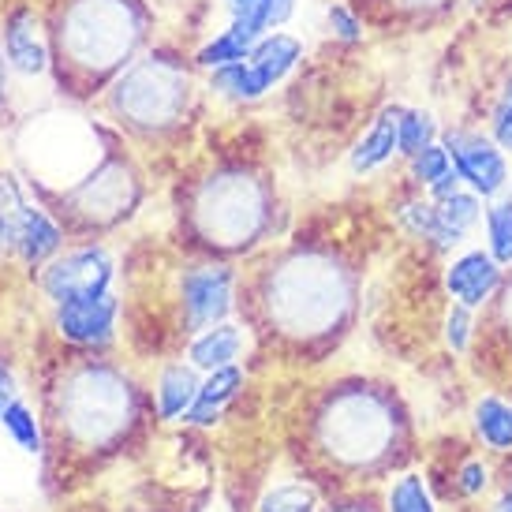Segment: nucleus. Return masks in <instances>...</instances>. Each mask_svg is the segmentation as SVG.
I'll return each mask as SVG.
<instances>
[{
	"instance_id": "nucleus-11",
	"label": "nucleus",
	"mask_w": 512,
	"mask_h": 512,
	"mask_svg": "<svg viewBox=\"0 0 512 512\" xmlns=\"http://www.w3.org/2000/svg\"><path fill=\"white\" fill-rule=\"evenodd\" d=\"M45 296L53 303H68L79 296H101L113 292V255L105 247H83L57 258L42 277Z\"/></svg>"
},
{
	"instance_id": "nucleus-26",
	"label": "nucleus",
	"mask_w": 512,
	"mask_h": 512,
	"mask_svg": "<svg viewBox=\"0 0 512 512\" xmlns=\"http://www.w3.org/2000/svg\"><path fill=\"white\" fill-rule=\"evenodd\" d=\"M397 135H400V154L415 157L419 150H423V146L434 143V135H438V124H434V116L423 113V109H400Z\"/></svg>"
},
{
	"instance_id": "nucleus-34",
	"label": "nucleus",
	"mask_w": 512,
	"mask_h": 512,
	"mask_svg": "<svg viewBox=\"0 0 512 512\" xmlns=\"http://www.w3.org/2000/svg\"><path fill=\"white\" fill-rule=\"evenodd\" d=\"M329 27H333V34H337L341 42H348V45L363 38V23H359L356 15L348 12L344 4H333V8H329Z\"/></svg>"
},
{
	"instance_id": "nucleus-39",
	"label": "nucleus",
	"mask_w": 512,
	"mask_h": 512,
	"mask_svg": "<svg viewBox=\"0 0 512 512\" xmlns=\"http://www.w3.org/2000/svg\"><path fill=\"white\" fill-rule=\"evenodd\" d=\"M4 79H8V60L0 57V94H4Z\"/></svg>"
},
{
	"instance_id": "nucleus-36",
	"label": "nucleus",
	"mask_w": 512,
	"mask_h": 512,
	"mask_svg": "<svg viewBox=\"0 0 512 512\" xmlns=\"http://www.w3.org/2000/svg\"><path fill=\"white\" fill-rule=\"evenodd\" d=\"M460 486H464V494H479L486 486V468L483 464H468V468L460 471Z\"/></svg>"
},
{
	"instance_id": "nucleus-16",
	"label": "nucleus",
	"mask_w": 512,
	"mask_h": 512,
	"mask_svg": "<svg viewBox=\"0 0 512 512\" xmlns=\"http://www.w3.org/2000/svg\"><path fill=\"white\" fill-rule=\"evenodd\" d=\"M445 285L453 292V299H460L464 307H479L483 299H490L501 285V262L486 251H471V255L456 258L449 273H445Z\"/></svg>"
},
{
	"instance_id": "nucleus-12",
	"label": "nucleus",
	"mask_w": 512,
	"mask_h": 512,
	"mask_svg": "<svg viewBox=\"0 0 512 512\" xmlns=\"http://www.w3.org/2000/svg\"><path fill=\"white\" fill-rule=\"evenodd\" d=\"M441 146L449 150L453 169L460 172V180H464L475 195L494 199L501 187L509 184V169H505V157H501L494 139L475 135V131H449Z\"/></svg>"
},
{
	"instance_id": "nucleus-21",
	"label": "nucleus",
	"mask_w": 512,
	"mask_h": 512,
	"mask_svg": "<svg viewBox=\"0 0 512 512\" xmlns=\"http://www.w3.org/2000/svg\"><path fill=\"white\" fill-rule=\"evenodd\" d=\"M438 206V247H453L460 243V236L479 221V195L475 191H453L449 199L434 202Z\"/></svg>"
},
{
	"instance_id": "nucleus-22",
	"label": "nucleus",
	"mask_w": 512,
	"mask_h": 512,
	"mask_svg": "<svg viewBox=\"0 0 512 512\" xmlns=\"http://www.w3.org/2000/svg\"><path fill=\"white\" fill-rule=\"evenodd\" d=\"M199 397V378L191 367H169L161 374L157 385V412L161 419H176V415L191 412V404Z\"/></svg>"
},
{
	"instance_id": "nucleus-23",
	"label": "nucleus",
	"mask_w": 512,
	"mask_h": 512,
	"mask_svg": "<svg viewBox=\"0 0 512 512\" xmlns=\"http://www.w3.org/2000/svg\"><path fill=\"white\" fill-rule=\"evenodd\" d=\"M475 427L486 445L494 449H512V404L498 397H483L475 408Z\"/></svg>"
},
{
	"instance_id": "nucleus-9",
	"label": "nucleus",
	"mask_w": 512,
	"mask_h": 512,
	"mask_svg": "<svg viewBox=\"0 0 512 512\" xmlns=\"http://www.w3.org/2000/svg\"><path fill=\"white\" fill-rule=\"evenodd\" d=\"M228 8V27L217 34L214 42H206L199 49L202 68H225L236 60H247L273 27L288 23V15L296 8V0H225Z\"/></svg>"
},
{
	"instance_id": "nucleus-28",
	"label": "nucleus",
	"mask_w": 512,
	"mask_h": 512,
	"mask_svg": "<svg viewBox=\"0 0 512 512\" xmlns=\"http://www.w3.org/2000/svg\"><path fill=\"white\" fill-rule=\"evenodd\" d=\"M258 512H314V494L307 486H273L266 498L258 501Z\"/></svg>"
},
{
	"instance_id": "nucleus-3",
	"label": "nucleus",
	"mask_w": 512,
	"mask_h": 512,
	"mask_svg": "<svg viewBox=\"0 0 512 512\" xmlns=\"http://www.w3.org/2000/svg\"><path fill=\"white\" fill-rule=\"evenodd\" d=\"M191 217L210 247L240 251L251 247L270 225V191L251 172L225 169L195 191Z\"/></svg>"
},
{
	"instance_id": "nucleus-5",
	"label": "nucleus",
	"mask_w": 512,
	"mask_h": 512,
	"mask_svg": "<svg viewBox=\"0 0 512 512\" xmlns=\"http://www.w3.org/2000/svg\"><path fill=\"white\" fill-rule=\"evenodd\" d=\"M187 98H191V79L184 64L172 57H146L116 79L109 105L131 128L165 131L184 116Z\"/></svg>"
},
{
	"instance_id": "nucleus-19",
	"label": "nucleus",
	"mask_w": 512,
	"mask_h": 512,
	"mask_svg": "<svg viewBox=\"0 0 512 512\" xmlns=\"http://www.w3.org/2000/svg\"><path fill=\"white\" fill-rule=\"evenodd\" d=\"M243 348V333L236 326H210L202 329L199 337L191 341V367H202V370H221V367H232V359L240 356Z\"/></svg>"
},
{
	"instance_id": "nucleus-32",
	"label": "nucleus",
	"mask_w": 512,
	"mask_h": 512,
	"mask_svg": "<svg viewBox=\"0 0 512 512\" xmlns=\"http://www.w3.org/2000/svg\"><path fill=\"white\" fill-rule=\"evenodd\" d=\"M494 143L501 150H512V79L505 83L498 105H494Z\"/></svg>"
},
{
	"instance_id": "nucleus-20",
	"label": "nucleus",
	"mask_w": 512,
	"mask_h": 512,
	"mask_svg": "<svg viewBox=\"0 0 512 512\" xmlns=\"http://www.w3.org/2000/svg\"><path fill=\"white\" fill-rule=\"evenodd\" d=\"M240 385H243V370L240 367L210 370V378L199 385V397H195V404H191L187 419H191V423H199V427L214 423L217 415H221V408L236 397V389H240Z\"/></svg>"
},
{
	"instance_id": "nucleus-15",
	"label": "nucleus",
	"mask_w": 512,
	"mask_h": 512,
	"mask_svg": "<svg viewBox=\"0 0 512 512\" xmlns=\"http://www.w3.org/2000/svg\"><path fill=\"white\" fill-rule=\"evenodd\" d=\"M4 57L19 75H45L49 72V49L42 38V23L30 8H15L4 19Z\"/></svg>"
},
{
	"instance_id": "nucleus-25",
	"label": "nucleus",
	"mask_w": 512,
	"mask_h": 512,
	"mask_svg": "<svg viewBox=\"0 0 512 512\" xmlns=\"http://www.w3.org/2000/svg\"><path fill=\"white\" fill-rule=\"evenodd\" d=\"M30 202L23 199V191L12 176H0V247H15V236H19V225L27 217Z\"/></svg>"
},
{
	"instance_id": "nucleus-37",
	"label": "nucleus",
	"mask_w": 512,
	"mask_h": 512,
	"mask_svg": "<svg viewBox=\"0 0 512 512\" xmlns=\"http://www.w3.org/2000/svg\"><path fill=\"white\" fill-rule=\"evenodd\" d=\"M12 374H8V370H4V363H0V412H4V408H8V404H12Z\"/></svg>"
},
{
	"instance_id": "nucleus-1",
	"label": "nucleus",
	"mask_w": 512,
	"mask_h": 512,
	"mask_svg": "<svg viewBox=\"0 0 512 512\" xmlns=\"http://www.w3.org/2000/svg\"><path fill=\"white\" fill-rule=\"evenodd\" d=\"M352 303V281L326 251L288 255L266 281V314L281 333L322 337L337 329Z\"/></svg>"
},
{
	"instance_id": "nucleus-13",
	"label": "nucleus",
	"mask_w": 512,
	"mask_h": 512,
	"mask_svg": "<svg viewBox=\"0 0 512 512\" xmlns=\"http://www.w3.org/2000/svg\"><path fill=\"white\" fill-rule=\"evenodd\" d=\"M232 307V273L225 266H202L184 277V318L187 329H210L225 322Z\"/></svg>"
},
{
	"instance_id": "nucleus-17",
	"label": "nucleus",
	"mask_w": 512,
	"mask_h": 512,
	"mask_svg": "<svg viewBox=\"0 0 512 512\" xmlns=\"http://www.w3.org/2000/svg\"><path fill=\"white\" fill-rule=\"evenodd\" d=\"M60 247V228L57 221L38 210V206H27V217L19 225V236H15V255L23 258L27 266H42L45 258H53Z\"/></svg>"
},
{
	"instance_id": "nucleus-33",
	"label": "nucleus",
	"mask_w": 512,
	"mask_h": 512,
	"mask_svg": "<svg viewBox=\"0 0 512 512\" xmlns=\"http://www.w3.org/2000/svg\"><path fill=\"white\" fill-rule=\"evenodd\" d=\"M468 333H471V307L456 303L449 311V322H445V337L453 344V352H464L468 348Z\"/></svg>"
},
{
	"instance_id": "nucleus-6",
	"label": "nucleus",
	"mask_w": 512,
	"mask_h": 512,
	"mask_svg": "<svg viewBox=\"0 0 512 512\" xmlns=\"http://www.w3.org/2000/svg\"><path fill=\"white\" fill-rule=\"evenodd\" d=\"M393 438V412L378 393L348 389L326 404L322 412V441L333 456L348 464H363L385 453Z\"/></svg>"
},
{
	"instance_id": "nucleus-10",
	"label": "nucleus",
	"mask_w": 512,
	"mask_h": 512,
	"mask_svg": "<svg viewBox=\"0 0 512 512\" xmlns=\"http://www.w3.org/2000/svg\"><path fill=\"white\" fill-rule=\"evenodd\" d=\"M139 187H135V172L124 165V161H101L98 169L86 176L83 184L68 191V202L72 210L86 221H98V225H109L116 217L128 214V206L135 202Z\"/></svg>"
},
{
	"instance_id": "nucleus-35",
	"label": "nucleus",
	"mask_w": 512,
	"mask_h": 512,
	"mask_svg": "<svg viewBox=\"0 0 512 512\" xmlns=\"http://www.w3.org/2000/svg\"><path fill=\"white\" fill-rule=\"evenodd\" d=\"M385 4H393V12L400 15H434L441 8H449L453 0H385Z\"/></svg>"
},
{
	"instance_id": "nucleus-38",
	"label": "nucleus",
	"mask_w": 512,
	"mask_h": 512,
	"mask_svg": "<svg viewBox=\"0 0 512 512\" xmlns=\"http://www.w3.org/2000/svg\"><path fill=\"white\" fill-rule=\"evenodd\" d=\"M505 318H509V326H512V285L505 288Z\"/></svg>"
},
{
	"instance_id": "nucleus-4",
	"label": "nucleus",
	"mask_w": 512,
	"mask_h": 512,
	"mask_svg": "<svg viewBox=\"0 0 512 512\" xmlns=\"http://www.w3.org/2000/svg\"><path fill=\"white\" fill-rule=\"evenodd\" d=\"M131 385L113 367L86 363L60 385V427L83 445H105L131 423Z\"/></svg>"
},
{
	"instance_id": "nucleus-8",
	"label": "nucleus",
	"mask_w": 512,
	"mask_h": 512,
	"mask_svg": "<svg viewBox=\"0 0 512 512\" xmlns=\"http://www.w3.org/2000/svg\"><path fill=\"white\" fill-rule=\"evenodd\" d=\"M299 57H303V42H299V38H292V34H266V38L251 49L247 60L214 68L210 86H214L221 98L258 101L266 90H273V86L296 68Z\"/></svg>"
},
{
	"instance_id": "nucleus-29",
	"label": "nucleus",
	"mask_w": 512,
	"mask_h": 512,
	"mask_svg": "<svg viewBox=\"0 0 512 512\" xmlns=\"http://www.w3.org/2000/svg\"><path fill=\"white\" fill-rule=\"evenodd\" d=\"M389 512H434L423 479H415V475H404V479L393 486V494H389Z\"/></svg>"
},
{
	"instance_id": "nucleus-18",
	"label": "nucleus",
	"mask_w": 512,
	"mask_h": 512,
	"mask_svg": "<svg viewBox=\"0 0 512 512\" xmlns=\"http://www.w3.org/2000/svg\"><path fill=\"white\" fill-rule=\"evenodd\" d=\"M397 120H400V109H382L378 113V120L370 124V131L356 143V150H352V169L374 172L378 165H385L393 157V150H400Z\"/></svg>"
},
{
	"instance_id": "nucleus-7",
	"label": "nucleus",
	"mask_w": 512,
	"mask_h": 512,
	"mask_svg": "<svg viewBox=\"0 0 512 512\" xmlns=\"http://www.w3.org/2000/svg\"><path fill=\"white\" fill-rule=\"evenodd\" d=\"M49 128H30V169H38L45 180L64 184V191L79 187L98 169V131L86 128L79 116H49Z\"/></svg>"
},
{
	"instance_id": "nucleus-31",
	"label": "nucleus",
	"mask_w": 512,
	"mask_h": 512,
	"mask_svg": "<svg viewBox=\"0 0 512 512\" xmlns=\"http://www.w3.org/2000/svg\"><path fill=\"white\" fill-rule=\"evenodd\" d=\"M400 221L412 228L415 236H423V240H434V236H438V206H434V199L408 202V206L400 210Z\"/></svg>"
},
{
	"instance_id": "nucleus-27",
	"label": "nucleus",
	"mask_w": 512,
	"mask_h": 512,
	"mask_svg": "<svg viewBox=\"0 0 512 512\" xmlns=\"http://www.w3.org/2000/svg\"><path fill=\"white\" fill-rule=\"evenodd\" d=\"M486 228H490V255L498 258L501 266L512 262V195L494 202L486 210Z\"/></svg>"
},
{
	"instance_id": "nucleus-24",
	"label": "nucleus",
	"mask_w": 512,
	"mask_h": 512,
	"mask_svg": "<svg viewBox=\"0 0 512 512\" xmlns=\"http://www.w3.org/2000/svg\"><path fill=\"white\" fill-rule=\"evenodd\" d=\"M0 427L15 441V449H23V453H30V456L42 453V430H38L34 412H30L23 400H12V404L0 412Z\"/></svg>"
},
{
	"instance_id": "nucleus-14",
	"label": "nucleus",
	"mask_w": 512,
	"mask_h": 512,
	"mask_svg": "<svg viewBox=\"0 0 512 512\" xmlns=\"http://www.w3.org/2000/svg\"><path fill=\"white\" fill-rule=\"evenodd\" d=\"M116 296L113 292H101V296H79L68 303H57V329L60 337H68L75 344H109L113 341L116 326Z\"/></svg>"
},
{
	"instance_id": "nucleus-30",
	"label": "nucleus",
	"mask_w": 512,
	"mask_h": 512,
	"mask_svg": "<svg viewBox=\"0 0 512 512\" xmlns=\"http://www.w3.org/2000/svg\"><path fill=\"white\" fill-rule=\"evenodd\" d=\"M453 169V161H449V150L441 143H430V146H423L419 154L412 157V176L419 180V184H438L445 172Z\"/></svg>"
},
{
	"instance_id": "nucleus-2",
	"label": "nucleus",
	"mask_w": 512,
	"mask_h": 512,
	"mask_svg": "<svg viewBox=\"0 0 512 512\" xmlns=\"http://www.w3.org/2000/svg\"><path fill=\"white\" fill-rule=\"evenodd\" d=\"M146 15L139 0H72L60 15V49L72 68L113 75L143 45Z\"/></svg>"
}]
</instances>
